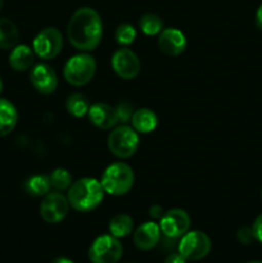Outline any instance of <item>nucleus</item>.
<instances>
[{
    "instance_id": "12",
    "label": "nucleus",
    "mask_w": 262,
    "mask_h": 263,
    "mask_svg": "<svg viewBox=\"0 0 262 263\" xmlns=\"http://www.w3.org/2000/svg\"><path fill=\"white\" fill-rule=\"evenodd\" d=\"M30 81L33 89L43 95H50L58 87V76L53 67L46 63H39L30 72Z\"/></svg>"
},
{
    "instance_id": "30",
    "label": "nucleus",
    "mask_w": 262,
    "mask_h": 263,
    "mask_svg": "<svg viewBox=\"0 0 262 263\" xmlns=\"http://www.w3.org/2000/svg\"><path fill=\"white\" fill-rule=\"evenodd\" d=\"M163 213H164L163 208L158 204L152 205L151 210H149V215H151V217L153 218H161L162 216H163Z\"/></svg>"
},
{
    "instance_id": "15",
    "label": "nucleus",
    "mask_w": 262,
    "mask_h": 263,
    "mask_svg": "<svg viewBox=\"0 0 262 263\" xmlns=\"http://www.w3.org/2000/svg\"><path fill=\"white\" fill-rule=\"evenodd\" d=\"M162 231L158 223L153 221H146L141 223L134 233V244L140 251H151L161 240Z\"/></svg>"
},
{
    "instance_id": "26",
    "label": "nucleus",
    "mask_w": 262,
    "mask_h": 263,
    "mask_svg": "<svg viewBox=\"0 0 262 263\" xmlns=\"http://www.w3.org/2000/svg\"><path fill=\"white\" fill-rule=\"evenodd\" d=\"M116 110H117V115H118V120H120L121 123L126 125L127 122H130L131 117H133V105L127 102H122L116 107Z\"/></svg>"
},
{
    "instance_id": "18",
    "label": "nucleus",
    "mask_w": 262,
    "mask_h": 263,
    "mask_svg": "<svg viewBox=\"0 0 262 263\" xmlns=\"http://www.w3.org/2000/svg\"><path fill=\"white\" fill-rule=\"evenodd\" d=\"M18 123V110L8 99L0 98V138L9 135Z\"/></svg>"
},
{
    "instance_id": "13",
    "label": "nucleus",
    "mask_w": 262,
    "mask_h": 263,
    "mask_svg": "<svg viewBox=\"0 0 262 263\" xmlns=\"http://www.w3.org/2000/svg\"><path fill=\"white\" fill-rule=\"evenodd\" d=\"M186 45V37L179 28H163L158 35V48L164 55H180L185 51Z\"/></svg>"
},
{
    "instance_id": "33",
    "label": "nucleus",
    "mask_w": 262,
    "mask_h": 263,
    "mask_svg": "<svg viewBox=\"0 0 262 263\" xmlns=\"http://www.w3.org/2000/svg\"><path fill=\"white\" fill-rule=\"evenodd\" d=\"M3 7H4V0H0V12H2Z\"/></svg>"
},
{
    "instance_id": "31",
    "label": "nucleus",
    "mask_w": 262,
    "mask_h": 263,
    "mask_svg": "<svg viewBox=\"0 0 262 263\" xmlns=\"http://www.w3.org/2000/svg\"><path fill=\"white\" fill-rule=\"evenodd\" d=\"M256 26L262 31V4L259 5L256 12Z\"/></svg>"
},
{
    "instance_id": "16",
    "label": "nucleus",
    "mask_w": 262,
    "mask_h": 263,
    "mask_svg": "<svg viewBox=\"0 0 262 263\" xmlns=\"http://www.w3.org/2000/svg\"><path fill=\"white\" fill-rule=\"evenodd\" d=\"M130 122L131 127L136 133L146 135V134L153 133L157 128V126H158V117L149 108H140V109L134 110Z\"/></svg>"
},
{
    "instance_id": "19",
    "label": "nucleus",
    "mask_w": 262,
    "mask_h": 263,
    "mask_svg": "<svg viewBox=\"0 0 262 263\" xmlns=\"http://www.w3.org/2000/svg\"><path fill=\"white\" fill-rule=\"evenodd\" d=\"M20 31L13 21L9 18H0V49L12 50L18 45Z\"/></svg>"
},
{
    "instance_id": "8",
    "label": "nucleus",
    "mask_w": 262,
    "mask_h": 263,
    "mask_svg": "<svg viewBox=\"0 0 262 263\" xmlns=\"http://www.w3.org/2000/svg\"><path fill=\"white\" fill-rule=\"evenodd\" d=\"M32 49L36 57L43 61H50L58 57L63 49V36L55 27H45L35 36Z\"/></svg>"
},
{
    "instance_id": "4",
    "label": "nucleus",
    "mask_w": 262,
    "mask_h": 263,
    "mask_svg": "<svg viewBox=\"0 0 262 263\" xmlns=\"http://www.w3.org/2000/svg\"><path fill=\"white\" fill-rule=\"evenodd\" d=\"M97 72V61L89 53L76 54L66 62L63 68V77L69 85L81 87L89 84Z\"/></svg>"
},
{
    "instance_id": "3",
    "label": "nucleus",
    "mask_w": 262,
    "mask_h": 263,
    "mask_svg": "<svg viewBox=\"0 0 262 263\" xmlns=\"http://www.w3.org/2000/svg\"><path fill=\"white\" fill-rule=\"evenodd\" d=\"M134 182H135L134 170L125 162H116V163L109 164L104 170L100 179V184L105 194L113 195V197L127 194L133 189Z\"/></svg>"
},
{
    "instance_id": "21",
    "label": "nucleus",
    "mask_w": 262,
    "mask_h": 263,
    "mask_svg": "<svg viewBox=\"0 0 262 263\" xmlns=\"http://www.w3.org/2000/svg\"><path fill=\"white\" fill-rule=\"evenodd\" d=\"M50 177L46 175H33L25 182V190L32 197H45L50 193Z\"/></svg>"
},
{
    "instance_id": "27",
    "label": "nucleus",
    "mask_w": 262,
    "mask_h": 263,
    "mask_svg": "<svg viewBox=\"0 0 262 263\" xmlns=\"http://www.w3.org/2000/svg\"><path fill=\"white\" fill-rule=\"evenodd\" d=\"M236 238H238V240L240 241L241 244H244V246H249V244H252L256 240L253 230H252V226L251 228H249V226H243V228L239 229L238 233H236Z\"/></svg>"
},
{
    "instance_id": "25",
    "label": "nucleus",
    "mask_w": 262,
    "mask_h": 263,
    "mask_svg": "<svg viewBox=\"0 0 262 263\" xmlns=\"http://www.w3.org/2000/svg\"><path fill=\"white\" fill-rule=\"evenodd\" d=\"M136 30L134 26L128 25V23H121L115 32V39L120 45L128 46L135 41L136 39Z\"/></svg>"
},
{
    "instance_id": "7",
    "label": "nucleus",
    "mask_w": 262,
    "mask_h": 263,
    "mask_svg": "<svg viewBox=\"0 0 262 263\" xmlns=\"http://www.w3.org/2000/svg\"><path fill=\"white\" fill-rule=\"evenodd\" d=\"M177 251L186 261H200L211 251V240L203 231L193 230L180 238Z\"/></svg>"
},
{
    "instance_id": "32",
    "label": "nucleus",
    "mask_w": 262,
    "mask_h": 263,
    "mask_svg": "<svg viewBox=\"0 0 262 263\" xmlns=\"http://www.w3.org/2000/svg\"><path fill=\"white\" fill-rule=\"evenodd\" d=\"M51 263H73L69 258H66V257H59V258H55Z\"/></svg>"
},
{
    "instance_id": "34",
    "label": "nucleus",
    "mask_w": 262,
    "mask_h": 263,
    "mask_svg": "<svg viewBox=\"0 0 262 263\" xmlns=\"http://www.w3.org/2000/svg\"><path fill=\"white\" fill-rule=\"evenodd\" d=\"M3 91V81H2V77H0V92Z\"/></svg>"
},
{
    "instance_id": "35",
    "label": "nucleus",
    "mask_w": 262,
    "mask_h": 263,
    "mask_svg": "<svg viewBox=\"0 0 262 263\" xmlns=\"http://www.w3.org/2000/svg\"><path fill=\"white\" fill-rule=\"evenodd\" d=\"M247 263H262V262H258V261H252V262H247Z\"/></svg>"
},
{
    "instance_id": "11",
    "label": "nucleus",
    "mask_w": 262,
    "mask_h": 263,
    "mask_svg": "<svg viewBox=\"0 0 262 263\" xmlns=\"http://www.w3.org/2000/svg\"><path fill=\"white\" fill-rule=\"evenodd\" d=\"M113 71L123 80H133L140 73L141 64L138 55L128 48H121L112 55L110 59Z\"/></svg>"
},
{
    "instance_id": "28",
    "label": "nucleus",
    "mask_w": 262,
    "mask_h": 263,
    "mask_svg": "<svg viewBox=\"0 0 262 263\" xmlns=\"http://www.w3.org/2000/svg\"><path fill=\"white\" fill-rule=\"evenodd\" d=\"M252 230H253L256 240L262 244V213L257 216V218L254 220L253 225H252Z\"/></svg>"
},
{
    "instance_id": "36",
    "label": "nucleus",
    "mask_w": 262,
    "mask_h": 263,
    "mask_svg": "<svg viewBox=\"0 0 262 263\" xmlns=\"http://www.w3.org/2000/svg\"><path fill=\"white\" fill-rule=\"evenodd\" d=\"M261 198H262V192H261Z\"/></svg>"
},
{
    "instance_id": "1",
    "label": "nucleus",
    "mask_w": 262,
    "mask_h": 263,
    "mask_svg": "<svg viewBox=\"0 0 262 263\" xmlns=\"http://www.w3.org/2000/svg\"><path fill=\"white\" fill-rule=\"evenodd\" d=\"M103 37V22L99 13L89 7H82L72 14L67 26V39L80 51H92Z\"/></svg>"
},
{
    "instance_id": "5",
    "label": "nucleus",
    "mask_w": 262,
    "mask_h": 263,
    "mask_svg": "<svg viewBox=\"0 0 262 263\" xmlns=\"http://www.w3.org/2000/svg\"><path fill=\"white\" fill-rule=\"evenodd\" d=\"M139 134L131 126H116L108 135L107 145L110 153L120 159H127L136 153L139 148Z\"/></svg>"
},
{
    "instance_id": "6",
    "label": "nucleus",
    "mask_w": 262,
    "mask_h": 263,
    "mask_svg": "<svg viewBox=\"0 0 262 263\" xmlns=\"http://www.w3.org/2000/svg\"><path fill=\"white\" fill-rule=\"evenodd\" d=\"M123 253L120 239L110 234L100 235L89 248V258L92 263H117Z\"/></svg>"
},
{
    "instance_id": "23",
    "label": "nucleus",
    "mask_w": 262,
    "mask_h": 263,
    "mask_svg": "<svg viewBox=\"0 0 262 263\" xmlns=\"http://www.w3.org/2000/svg\"><path fill=\"white\" fill-rule=\"evenodd\" d=\"M141 32L146 36H157L163 30V21L154 13H146L141 15L139 21Z\"/></svg>"
},
{
    "instance_id": "17",
    "label": "nucleus",
    "mask_w": 262,
    "mask_h": 263,
    "mask_svg": "<svg viewBox=\"0 0 262 263\" xmlns=\"http://www.w3.org/2000/svg\"><path fill=\"white\" fill-rule=\"evenodd\" d=\"M35 51L30 46L18 44L10 50L9 66L17 72H25L33 66L35 62Z\"/></svg>"
},
{
    "instance_id": "22",
    "label": "nucleus",
    "mask_w": 262,
    "mask_h": 263,
    "mask_svg": "<svg viewBox=\"0 0 262 263\" xmlns=\"http://www.w3.org/2000/svg\"><path fill=\"white\" fill-rule=\"evenodd\" d=\"M66 109L71 116L82 118L87 115L90 109V102L81 92H73L66 100Z\"/></svg>"
},
{
    "instance_id": "20",
    "label": "nucleus",
    "mask_w": 262,
    "mask_h": 263,
    "mask_svg": "<svg viewBox=\"0 0 262 263\" xmlns=\"http://www.w3.org/2000/svg\"><path fill=\"white\" fill-rule=\"evenodd\" d=\"M134 229V220L127 213H117L109 221V233L117 239L126 238Z\"/></svg>"
},
{
    "instance_id": "2",
    "label": "nucleus",
    "mask_w": 262,
    "mask_h": 263,
    "mask_svg": "<svg viewBox=\"0 0 262 263\" xmlns=\"http://www.w3.org/2000/svg\"><path fill=\"white\" fill-rule=\"evenodd\" d=\"M104 189L99 180L94 177H82L72 182L67 193L69 207L77 212H90L102 204Z\"/></svg>"
},
{
    "instance_id": "14",
    "label": "nucleus",
    "mask_w": 262,
    "mask_h": 263,
    "mask_svg": "<svg viewBox=\"0 0 262 263\" xmlns=\"http://www.w3.org/2000/svg\"><path fill=\"white\" fill-rule=\"evenodd\" d=\"M87 116H89L90 122L95 127L102 128V130H112L120 122L116 107H112L107 103H94V104H91L89 112H87Z\"/></svg>"
},
{
    "instance_id": "29",
    "label": "nucleus",
    "mask_w": 262,
    "mask_h": 263,
    "mask_svg": "<svg viewBox=\"0 0 262 263\" xmlns=\"http://www.w3.org/2000/svg\"><path fill=\"white\" fill-rule=\"evenodd\" d=\"M188 261L181 256V254L177 252V253H171L167 256V258L164 259V263H186Z\"/></svg>"
},
{
    "instance_id": "10",
    "label": "nucleus",
    "mask_w": 262,
    "mask_h": 263,
    "mask_svg": "<svg viewBox=\"0 0 262 263\" xmlns=\"http://www.w3.org/2000/svg\"><path fill=\"white\" fill-rule=\"evenodd\" d=\"M68 199L61 192L48 193L40 203V216L48 223L62 222L68 215Z\"/></svg>"
},
{
    "instance_id": "9",
    "label": "nucleus",
    "mask_w": 262,
    "mask_h": 263,
    "mask_svg": "<svg viewBox=\"0 0 262 263\" xmlns=\"http://www.w3.org/2000/svg\"><path fill=\"white\" fill-rule=\"evenodd\" d=\"M190 216L181 208H172L166 211L159 218V228L167 239H179L190 229Z\"/></svg>"
},
{
    "instance_id": "24",
    "label": "nucleus",
    "mask_w": 262,
    "mask_h": 263,
    "mask_svg": "<svg viewBox=\"0 0 262 263\" xmlns=\"http://www.w3.org/2000/svg\"><path fill=\"white\" fill-rule=\"evenodd\" d=\"M50 182L51 187L57 190V192H64V190H68L69 186L72 185V175L69 174L68 170L66 168H55L50 174Z\"/></svg>"
}]
</instances>
